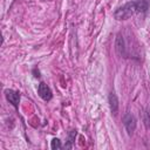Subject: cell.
Returning a JSON list of instances; mask_svg holds the SVG:
<instances>
[{"instance_id":"1","label":"cell","mask_w":150,"mask_h":150,"mask_svg":"<svg viewBox=\"0 0 150 150\" xmlns=\"http://www.w3.org/2000/svg\"><path fill=\"white\" fill-rule=\"evenodd\" d=\"M135 13H137V9H136L135 0H132V1H129V2L124 4L123 6L118 7V8L115 11L114 16H115V19H117V20H127V19H129L131 15H134Z\"/></svg>"},{"instance_id":"2","label":"cell","mask_w":150,"mask_h":150,"mask_svg":"<svg viewBox=\"0 0 150 150\" xmlns=\"http://www.w3.org/2000/svg\"><path fill=\"white\" fill-rule=\"evenodd\" d=\"M123 125L128 132V135H132L136 127H137V122H136V118L135 116L131 114V112H127L124 116H123Z\"/></svg>"},{"instance_id":"3","label":"cell","mask_w":150,"mask_h":150,"mask_svg":"<svg viewBox=\"0 0 150 150\" xmlns=\"http://www.w3.org/2000/svg\"><path fill=\"white\" fill-rule=\"evenodd\" d=\"M115 50L122 57H127L128 56L127 47H125V41H124V38L121 34H117V36L115 39Z\"/></svg>"},{"instance_id":"4","label":"cell","mask_w":150,"mask_h":150,"mask_svg":"<svg viewBox=\"0 0 150 150\" xmlns=\"http://www.w3.org/2000/svg\"><path fill=\"white\" fill-rule=\"evenodd\" d=\"M5 97L6 100L15 108L18 109L19 108V103H20V94L13 89H6L5 90Z\"/></svg>"},{"instance_id":"5","label":"cell","mask_w":150,"mask_h":150,"mask_svg":"<svg viewBox=\"0 0 150 150\" xmlns=\"http://www.w3.org/2000/svg\"><path fill=\"white\" fill-rule=\"evenodd\" d=\"M38 94H39V96L43 101H49L53 97V94H52L50 88L45 82H40L39 83V86H38Z\"/></svg>"},{"instance_id":"6","label":"cell","mask_w":150,"mask_h":150,"mask_svg":"<svg viewBox=\"0 0 150 150\" xmlns=\"http://www.w3.org/2000/svg\"><path fill=\"white\" fill-rule=\"evenodd\" d=\"M108 102H109V108H110V111L114 116L117 115L118 112V107H120V103H118V98L116 96V94L114 91L109 93V96H108Z\"/></svg>"},{"instance_id":"7","label":"cell","mask_w":150,"mask_h":150,"mask_svg":"<svg viewBox=\"0 0 150 150\" xmlns=\"http://www.w3.org/2000/svg\"><path fill=\"white\" fill-rule=\"evenodd\" d=\"M137 13H145L149 9V0H135Z\"/></svg>"},{"instance_id":"8","label":"cell","mask_w":150,"mask_h":150,"mask_svg":"<svg viewBox=\"0 0 150 150\" xmlns=\"http://www.w3.org/2000/svg\"><path fill=\"white\" fill-rule=\"evenodd\" d=\"M76 135H77L76 129H73V130L69 131V134H68V139H67V142H66V144H64V148H67V149H71V148H73V144H74V141H75Z\"/></svg>"},{"instance_id":"9","label":"cell","mask_w":150,"mask_h":150,"mask_svg":"<svg viewBox=\"0 0 150 150\" xmlns=\"http://www.w3.org/2000/svg\"><path fill=\"white\" fill-rule=\"evenodd\" d=\"M142 121H143V123H144V127H145L146 129H149V128H150V115H149V112H148L146 110H144V111L142 112Z\"/></svg>"},{"instance_id":"10","label":"cell","mask_w":150,"mask_h":150,"mask_svg":"<svg viewBox=\"0 0 150 150\" xmlns=\"http://www.w3.org/2000/svg\"><path fill=\"white\" fill-rule=\"evenodd\" d=\"M50 148L53 150H56V149H61L62 148V144H61V141L59 138H53L52 142H50Z\"/></svg>"},{"instance_id":"11","label":"cell","mask_w":150,"mask_h":150,"mask_svg":"<svg viewBox=\"0 0 150 150\" xmlns=\"http://www.w3.org/2000/svg\"><path fill=\"white\" fill-rule=\"evenodd\" d=\"M33 73L35 74V75H34L35 77H40V73H39V70H38L36 68H34V69H33Z\"/></svg>"}]
</instances>
